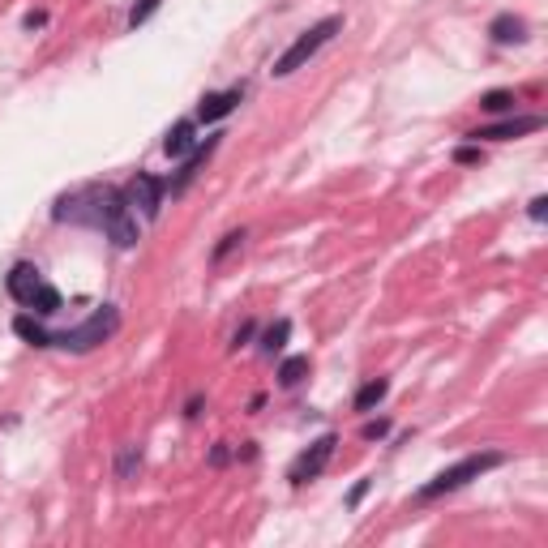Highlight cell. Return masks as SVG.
<instances>
[{
	"label": "cell",
	"mask_w": 548,
	"mask_h": 548,
	"mask_svg": "<svg viewBox=\"0 0 548 548\" xmlns=\"http://www.w3.org/2000/svg\"><path fill=\"white\" fill-rule=\"evenodd\" d=\"M116 198L112 184H86V189H73L56 201L52 219L56 223H77V228H99L103 231V219H107V206Z\"/></svg>",
	"instance_id": "obj_1"
},
{
	"label": "cell",
	"mask_w": 548,
	"mask_h": 548,
	"mask_svg": "<svg viewBox=\"0 0 548 548\" xmlns=\"http://www.w3.org/2000/svg\"><path fill=\"white\" fill-rule=\"evenodd\" d=\"M505 455L502 450H484V455H467V458H458L455 467H445V472H437L433 480H428L416 497L420 502H437V497H445V493H455V488L463 484H472V480H480L484 472H493V467H502Z\"/></svg>",
	"instance_id": "obj_2"
},
{
	"label": "cell",
	"mask_w": 548,
	"mask_h": 548,
	"mask_svg": "<svg viewBox=\"0 0 548 548\" xmlns=\"http://www.w3.org/2000/svg\"><path fill=\"white\" fill-rule=\"evenodd\" d=\"M116 330H121V308H116V305H99L91 318L82 321V326H73V330H56V335H52V347L94 351V347H103Z\"/></svg>",
	"instance_id": "obj_3"
},
{
	"label": "cell",
	"mask_w": 548,
	"mask_h": 548,
	"mask_svg": "<svg viewBox=\"0 0 548 548\" xmlns=\"http://www.w3.org/2000/svg\"><path fill=\"white\" fill-rule=\"evenodd\" d=\"M343 31V17H321V22H313V26H308L305 34H300V39H296V44L288 47V52H283V56H279V61H274V69L270 73L274 77H291L296 73V69H305L308 61H313V56H318L321 47L330 44V39H335V34Z\"/></svg>",
	"instance_id": "obj_4"
},
{
	"label": "cell",
	"mask_w": 548,
	"mask_h": 548,
	"mask_svg": "<svg viewBox=\"0 0 548 548\" xmlns=\"http://www.w3.org/2000/svg\"><path fill=\"white\" fill-rule=\"evenodd\" d=\"M163 193H168V184L159 181V176H151V171H137L133 181L121 189L124 206L133 214H142V219H159V206H163Z\"/></svg>",
	"instance_id": "obj_5"
},
{
	"label": "cell",
	"mask_w": 548,
	"mask_h": 548,
	"mask_svg": "<svg viewBox=\"0 0 548 548\" xmlns=\"http://www.w3.org/2000/svg\"><path fill=\"white\" fill-rule=\"evenodd\" d=\"M103 236L116 244V249H137V240H142V223H137V214L124 206L121 189H116V198H112V206H107Z\"/></svg>",
	"instance_id": "obj_6"
},
{
	"label": "cell",
	"mask_w": 548,
	"mask_h": 548,
	"mask_svg": "<svg viewBox=\"0 0 548 548\" xmlns=\"http://www.w3.org/2000/svg\"><path fill=\"white\" fill-rule=\"evenodd\" d=\"M335 445H338L335 433H326V437H318V442L308 445L305 455H300L296 463H291V472H288L291 484H308V480H318V475L326 472V463H330V455H335Z\"/></svg>",
	"instance_id": "obj_7"
},
{
	"label": "cell",
	"mask_w": 548,
	"mask_h": 548,
	"mask_svg": "<svg viewBox=\"0 0 548 548\" xmlns=\"http://www.w3.org/2000/svg\"><path fill=\"white\" fill-rule=\"evenodd\" d=\"M535 129H544V116H505V121L488 124V129H475V133H467L472 142H514V137H527L535 133Z\"/></svg>",
	"instance_id": "obj_8"
},
{
	"label": "cell",
	"mask_w": 548,
	"mask_h": 548,
	"mask_svg": "<svg viewBox=\"0 0 548 548\" xmlns=\"http://www.w3.org/2000/svg\"><path fill=\"white\" fill-rule=\"evenodd\" d=\"M214 146H219V137H206V142H198V146L189 151V159L181 163V171H176L171 181H163V184H168V193H171V198H181L184 189L193 184V176H198V171L206 168V159L214 154Z\"/></svg>",
	"instance_id": "obj_9"
},
{
	"label": "cell",
	"mask_w": 548,
	"mask_h": 548,
	"mask_svg": "<svg viewBox=\"0 0 548 548\" xmlns=\"http://www.w3.org/2000/svg\"><path fill=\"white\" fill-rule=\"evenodd\" d=\"M244 99V86H231V91H210V94H201V103H198V121L201 124H214V121H223V116H231L236 112V103Z\"/></svg>",
	"instance_id": "obj_10"
},
{
	"label": "cell",
	"mask_w": 548,
	"mask_h": 548,
	"mask_svg": "<svg viewBox=\"0 0 548 548\" xmlns=\"http://www.w3.org/2000/svg\"><path fill=\"white\" fill-rule=\"evenodd\" d=\"M39 283H44V279H39V266H31V261H17L14 270L5 274V288H9V296H14L17 305H26V308H31Z\"/></svg>",
	"instance_id": "obj_11"
},
{
	"label": "cell",
	"mask_w": 548,
	"mask_h": 548,
	"mask_svg": "<svg viewBox=\"0 0 548 548\" xmlns=\"http://www.w3.org/2000/svg\"><path fill=\"white\" fill-rule=\"evenodd\" d=\"M488 34H493V44H502V47L523 44V39H527V22L514 14H497L488 22Z\"/></svg>",
	"instance_id": "obj_12"
},
{
	"label": "cell",
	"mask_w": 548,
	"mask_h": 548,
	"mask_svg": "<svg viewBox=\"0 0 548 548\" xmlns=\"http://www.w3.org/2000/svg\"><path fill=\"white\" fill-rule=\"evenodd\" d=\"M198 121H181V124H171L168 137H163V154H171V159H181V154H189L193 146H198Z\"/></svg>",
	"instance_id": "obj_13"
},
{
	"label": "cell",
	"mask_w": 548,
	"mask_h": 548,
	"mask_svg": "<svg viewBox=\"0 0 548 548\" xmlns=\"http://www.w3.org/2000/svg\"><path fill=\"white\" fill-rule=\"evenodd\" d=\"M288 338H291V321L279 318L270 330H261V356H279V351L288 347Z\"/></svg>",
	"instance_id": "obj_14"
},
{
	"label": "cell",
	"mask_w": 548,
	"mask_h": 548,
	"mask_svg": "<svg viewBox=\"0 0 548 548\" xmlns=\"http://www.w3.org/2000/svg\"><path fill=\"white\" fill-rule=\"evenodd\" d=\"M386 395H390V381H386V377L365 381V386H360V395H356V411H373Z\"/></svg>",
	"instance_id": "obj_15"
},
{
	"label": "cell",
	"mask_w": 548,
	"mask_h": 548,
	"mask_svg": "<svg viewBox=\"0 0 548 548\" xmlns=\"http://www.w3.org/2000/svg\"><path fill=\"white\" fill-rule=\"evenodd\" d=\"M514 91H488L480 94V112H488V116H510L514 112Z\"/></svg>",
	"instance_id": "obj_16"
},
{
	"label": "cell",
	"mask_w": 548,
	"mask_h": 548,
	"mask_svg": "<svg viewBox=\"0 0 548 548\" xmlns=\"http://www.w3.org/2000/svg\"><path fill=\"white\" fill-rule=\"evenodd\" d=\"M308 373V356H288L283 365H279V386L283 390H291V386H300Z\"/></svg>",
	"instance_id": "obj_17"
},
{
	"label": "cell",
	"mask_w": 548,
	"mask_h": 548,
	"mask_svg": "<svg viewBox=\"0 0 548 548\" xmlns=\"http://www.w3.org/2000/svg\"><path fill=\"white\" fill-rule=\"evenodd\" d=\"M14 330H17L22 338H26L31 347H52V330H44V326H39L34 318H17V321H14Z\"/></svg>",
	"instance_id": "obj_18"
},
{
	"label": "cell",
	"mask_w": 548,
	"mask_h": 548,
	"mask_svg": "<svg viewBox=\"0 0 548 548\" xmlns=\"http://www.w3.org/2000/svg\"><path fill=\"white\" fill-rule=\"evenodd\" d=\"M31 308H34V313H44V318H52V313L61 308V291L52 288V283H39V291H34Z\"/></svg>",
	"instance_id": "obj_19"
},
{
	"label": "cell",
	"mask_w": 548,
	"mask_h": 548,
	"mask_svg": "<svg viewBox=\"0 0 548 548\" xmlns=\"http://www.w3.org/2000/svg\"><path fill=\"white\" fill-rule=\"evenodd\" d=\"M137 467H142V450H137V445H124L121 458H116V480H129Z\"/></svg>",
	"instance_id": "obj_20"
},
{
	"label": "cell",
	"mask_w": 548,
	"mask_h": 548,
	"mask_svg": "<svg viewBox=\"0 0 548 548\" xmlns=\"http://www.w3.org/2000/svg\"><path fill=\"white\" fill-rule=\"evenodd\" d=\"M159 5H163V0H137V5H133V14H129V26L137 31L142 22H151V17L159 14Z\"/></svg>",
	"instance_id": "obj_21"
},
{
	"label": "cell",
	"mask_w": 548,
	"mask_h": 548,
	"mask_svg": "<svg viewBox=\"0 0 548 548\" xmlns=\"http://www.w3.org/2000/svg\"><path fill=\"white\" fill-rule=\"evenodd\" d=\"M240 244H244V231H228V236H223V244L214 249V261H223L231 249H240Z\"/></svg>",
	"instance_id": "obj_22"
},
{
	"label": "cell",
	"mask_w": 548,
	"mask_h": 548,
	"mask_svg": "<svg viewBox=\"0 0 548 548\" xmlns=\"http://www.w3.org/2000/svg\"><path fill=\"white\" fill-rule=\"evenodd\" d=\"M386 433H390V420H368V425L360 428V437H365V442H381Z\"/></svg>",
	"instance_id": "obj_23"
},
{
	"label": "cell",
	"mask_w": 548,
	"mask_h": 548,
	"mask_svg": "<svg viewBox=\"0 0 548 548\" xmlns=\"http://www.w3.org/2000/svg\"><path fill=\"white\" fill-rule=\"evenodd\" d=\"M455 163H484V151H480V142H475V146H458V151H455Z\"/></svg>",
	"instance_id": "obj_24"
},
{
	"label": "cell",
	"mask_w": 548,
	"mask_h": 548,
	"mask_svg": "<svg viewBox=\"0 0 548 548\" xmlns=\"http://www.w3.org/2000/svg\"><path fill=\"white\" fill-rule=\"evenodd\" d=\"M527 214H532L535 223H544V219H548V198H535L532 206H527Z\"/></svg>",
	"instance_id": "obj_25"
},
{
	"label": "cell",
	"mask_w": 548,
	"mask_h": 548,
	"mask_svg": "<svg viewBox=\"0 0 548 548\" xmlns=\"http://www.w3.org/2000/svg\"><path fill=\"white\" fill-rule=\"evenodd\" d=\"M249 338H253V321H244L240 330H236V338H231V347L240 351V347H244V343H249Z\"/></svg>",
	"instance_id": "obj_26"
},
{
	"label": "cell",
	"mask_w": 548,
	"mask_h": 548,
	"mask_svg": "<svg viewBox=\"0 0 548 548\" xmlns=\"http://www.w3.org/2000/svg\"><path fill=\"white\" fill-rule=\"evenodd\" d=\"M228 458H231L228 442H219V445H214V450H210V463H214V467H223V463H228Z\"/></svg>",
	"instance_id": "obj_27"
},
{
	"label": "cell",
	"mask_w": 548,
	"mask_h": 548,
	"mask_svg": "<svg viewBox=\"0 0 548 548\" xmlns=\"http://www.w3.org/2000/svg\"><path fill=\"white\" fill-rule=\"evenodd\" d=\"M365 493H368V480H360V484L351 488V497H347V505H360V502H365Z\"/></svg>",
	"instance_id": "obj_28"
},
{
	"label": "cell",
	"mask_w": 548,
	"mask_h": 548,
	"mask_svg": "<svg viewBox=\"0 0 548 548\" xmlns=\"http://www.w3.org/2000/svg\"><path fill=\"white\" fill-rule=\"evenodd\" d=\"M44 22H47V14H26V26H31V31L34 26H44Z\"/></svg>",
	"instance_id": "obj_29"
}]
</instances>
